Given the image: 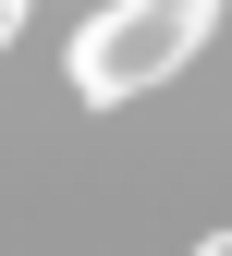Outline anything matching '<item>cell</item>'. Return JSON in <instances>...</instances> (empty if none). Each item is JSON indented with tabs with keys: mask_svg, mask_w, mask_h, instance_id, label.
Masks as SVG:
<instances>
[{
	"mask_svg": "<svg viewBox=\"0 0 232 256\" xmlns=\"http://www.w3.org/2000/svg\"><path fill=\"white\" fill-rule=\"evenodd\" d=\"M208 12H220V0H110V12L74 37V86H86L98 110L147 98L159 74H183V49L208 37Z\"/></svg>",
	"mask_w": 232,
	"mask_h": 256,
	"instance_id": "obj_1",
	"label": "cell"
},
{
	"mask_svg": "<svg viewBox=\"0 0 232 256\" xmlns=\"http://www.w3.org/2000/svg\"><path fill=\"white\" fill-rule=\"evenodd\" d=\"M13 37H25V0H0V49H13Z\"/></svg>",
	"mask_w": 232,
	"mask_h": 256,
	"instance_id": "obj_2",
	"label": "cell"
},
{
	"mask_svg": "<svg viewBox=\"0 0 232 256\" xmlns=\"http://www.w3.org/2000/svg\"><path fill=\"white\" fill-rule=\"evenodd\" d=\"M208 256H232V232H220V244H208Z\"/></svg>",
	"mask_w": 232,
	"mask_h": 256,
	"instance_id": "obj_3",
	"label": "cell"
}]
</instances>
